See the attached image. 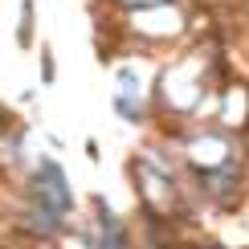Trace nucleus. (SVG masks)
Masks as SVG:
<instances>
[{
    "mask_svg": "<svg viewBox=\"0 0 249 249\" xmlns=\"http://www.w3.org/2000/svg\"><path fill=\"white\" fill-rule=\"evenodd\" d=\"M33 188H37V204H45L49 213H61V209L70 204L66 180H61V172L53 168V163H45V168H41V176L33 180Z\"/></svg>",
    "mask_w": 249,
    "mask_h": 249,
    "instance_id": "obj_1",
    "label": "nucleus"
},
{
    "mask_svg": "<svg viewBox=\"0 0 249 249\" xmlns=\"http://www.w3.org/2000/svg\"><path fill=\"white\" fill-rule=\"evenodd\" d=\"M107 216V213H102ZM102 249H123V237H119V229H115V221H102Z\"/></svg>",
    "mask_w": 249,
    "mask_h": 249,
    "instance_id": "obj_2",
    "label": "nucleus"
}]
</instances>
